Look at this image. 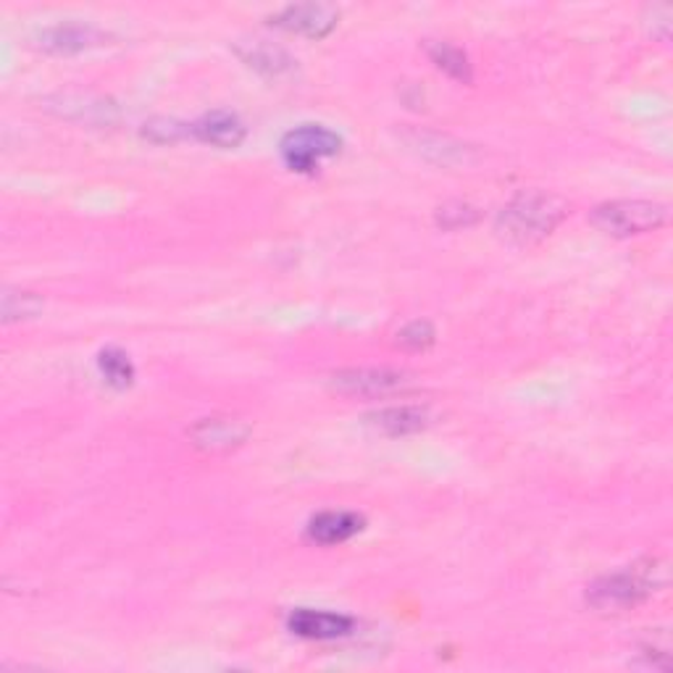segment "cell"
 Segmentation results:
<instances>
[{"instance_id": "obj_1", "label": "cell", "mask_w": 673, "mask_h": 673, "mask_svg": "<svg viewBox=\"0 0 673 673\" xmlns=\"http://www.w3.org/2000/svg\"><path fill=\"white\" fill-rule=\"evenodd\" d=\"M568 203L556 193L529 189L497 214V231L503 240L514 245H531L545 240L566 219Z\"/></svg>"}, {"instance_id": "obj_2", "label": "cell", "mask_w": 673, "mask_h": 673, "mask_svg": "<svg viewBox=\"0 0 673 673\" xmlns=\"http://www.w3.org/2000/svg\"><path fill=\"white\" fill-rule=\"evenodd\" d=\"M655 587L658 579L652 563H648L644 568L634 566L629 568V571L608 573V577L594 581V584L589 587L587 600L589 605L600 610H627L648 600Z\"/></svg>"}, {"instance_id": "obj_3", "label": "cell", "mask_w": 673, "mask_h": 673, "mask_svg": "<svg viewBox=\"0 0 673 673\" xmlns=\"http://www.w3.org/2000/svg\"><path fill=\"white\" fill-rule=\"evenodd\" d=\"M594 227L613 237H634L661 229L669 221V208L652 200H613L594 208Z\"/></svg>"}, {"instance_id": "obj_4", "label": "cell", "mask_w": 673, "mask_h": 673, "mask_svg": "<svg viewBox=\"0 0 673 673\" xmlns=\"http://www.w3.org/2000/svg\"><path fill=\"white\" fill-rule=\"evenodd\" d=\"M282 158L292 172H313L324 158L342 151V137L324 124H300L282 139Z\"/></svg>"}, {"instance_id": "obj_5", "label": "cell", "mask_w": 673, "mask_h": 673, "mask_svg": "<svg viewBox=\"0 0 673 673\" xmlns=\"http://www.w3.org/2000/svg\"><path fill=\"white\" fill-rule=\"evenodd\" d=\"M336 21H340V11L329 3L287 6L277 17H271L273 27L294 34H306V38H327L336 27Z\"/></svg>"}, {"instance_id": "obj_6", "label": "cell", "mask_w": 673, "mask_h": 673, "mask_svg": "<svg viewBox=\"0 0 673 673\" xmlns=\"http://www.w3.org/2000/svg\"><path fill=\"white\" fill-rule=\"evenodd\" d=\"M108 40L101 27L95 24H82V21H61V24L45 27L38 34V45L48 53H59V55H72L90 51V48L103 45Z\"/></svg>"}, {"instance_id": "obj_7", "label": "cell", "mask_w": 673, "mask_h": 673, "mask_svg": "<svg viewBox=\"0 0 673 673\" xmlns=\"http://www.w3.org/2000/svg\"><path fill=\"white\" fill-rule=\"evenodd\" d=\"M287 629L292 634L303 636V640H315V642H327V640H340V636L353 634L355 621L350 615L332 613V610H292L290 619H287Z\"/></svg>"}, {"instance_id": "obj_8", "label": "cell", "mask_w": 673, "mask_h": 673, "mask_svg": "<svg viewBox=\"0 0 673 673\" xmlns=\"http://www.w3.org/2000/svg\"><path fill=\"white\" fill-rule=\"evenodd\" d=\"M403 384V374L390 369H348L332 376V387L350 397L387 395Z\"/></svg>"}, {"instance_id": "obj_9", "label": "cell", "mask_w": 673, "mask_h": 673, "mask_svg": "<svg viewBox=\"0 0 673 673\" xmlns=\"http://www.w3.org/2000/svg\"><path fill=\"white\" fill-rule=\"evenodd\" d=\"M51 108L59 111L61 116L74 118V122L82 124H114L118 111L116 105L111 101H105V97H95L87 93H66L53 97Z\"/></svg>"}, {"instance_id": "obj_10", "label": "cell", "mask_w": 673, "mask_h": 673, "mask_svg": "<svg viewBox=\"0 0 673 673\" xmlns=\"http://www.w3.org/2000/svg\"><path fill=\"white\" fill-rule=\"evenodd\" d=\"M193 135L198 137L200 143L229 151V147L242 145L248 130H245V124L240 122V118H237L235 114H229V111H210V114H206L193 124Z\"/></svg>"}, {"instance_id": "obj_11", "label": "cell", "mask_w": 673, "mask_h": 673, "mask_svg": "<svg viewBox=\"0 0 673 673\" xmlns=\"http://www.w3.org/2000/svg\"><path fill=\"white\" fill-rule=\"evenodd\" d=\"M371 429L387 434V437H408L429 426V413L416 405H395V408H382L366 416Z\"/></svg>"}, {"instance_id": "obj_12", "label": "cell", "mask_w": 673, "mask_h": 673, "mask_svg": "<svg viewBox=\"0 0 673 673\" xmlns=\"http://www.w3.org/2000/svg\"><path fill=\"white\" fill-rule=\"evenodd\" d=\"M248 426L237 418H206L189 434H193L195 445L203 447V451L221 453L242 445V442L248 439Z\"/></svg>"}, {"instance_id": "obj_13", "label": "cell", "mask_w": 673, "mask_h": 673, "mask_svg": "<svg viewBox=\"0 0 673 673\" xmlns=\"http://www.w3.org/2000/svg\"><path fill=\"white\" fill-rule=\"evenodd\" d=\"M363 516L350 514V510H327L311 518L308 524V537L321 545H342L353 539L358 531H363Z\"/></svg>"}, {"instance_id": "obj_14", "label": "cell", "mask_w": 673, "mask_h": 673, "mask_svg": "<svg viewBox=\"0 0 673 673\" xmlns=\"http://www.w3.org/2000/svg\"><path fill=\"white\" fill-rule=\"evenodd\" d=\"M240 53L248 66L258 69V72H263L269 76L287 74V72H292V66H294L290 53L282 51V48L271 45V42H263V40L248 42V45L240 48Z\"/></svg>"}, {"instance_id": "obj_15", "label": "cell", "mask_w": 673, "mask_h": 673, "mask_svg": "<svg viewBox=\"0 0 673 673\" xmlns=\"http://www.w3.org/2000/svg\"><path fill=\"white\" fill-rule=\"evenodd\" d=\"M426 51H429V59L437 63V69L451 74L453 80L458 82L472 80V63H468V55L463 53L460 48L451 45V42H429Z\"/></svg>"}, {"instance_id": "obj_16", "label": "cell", "mask_w": 673, "mask_h": 673, "mask_svg": "<svg viewBox=\"0 0 673 673\" xmlns=\"http://www.w3.org/2000/svg\"><path fill=\"white\" fill-rule=\"evenodd\" d=\"M97 366H101V374L105 376V382L116 390H126L132 382H135V366H132L130 355L122 353L116 348H105L101 355H97Z\"/></svg>"}, {"instance_id": "obj_17", "label": "cell", "mask_w": 673, "mask_h": 673, "mask_svg": "<svg viewBox=\"0 0 673 673\" xmlns=\"http://www.w3.org/2000/svg\"><path fill=\"white\" fill-rule=\"evenodd\" d=\"M42 303L32 292H6L3 294V321L32 319L40 313Z\"/></svg>"}, {"instance_id": "obj_18", "label": "cell", "mask_w": 673, "mask_h": 673, "mask_svg": "<svg viewBox=\"0 0 673 673\" xmlns=\"http://www.w3.org/2000/svg\"><path fill=\"white\" fill-rule=\"evenodd\" d=\"M434 327L429 321H411L397 332V342L408 350H426L434 342Z\"/></svg>"}, {"instance_id": "obj_19", "label": "cell", "mask_w": 673, "mask_h": 673, "mask_svg": "<svg viewBox=\"0 0 673 673\" xmlns=\"http://www.w3.org/2000/svg\"><path fill=\"white\" fill-rule=\"evenodd\" d=\"M143 135L156 139V143H177L185 135H193V126L177 124L174 118H156V122L145 124Z\"/></svg>"}, {"instance_id": "obj_20", "label": "cell", "mask_w": 673, "mask_h": 673, "mask_svg": "<svg viewBox=\"0 0 673 673\" xmlns=\"http://www.w3.org/2000/svg\"><path fill=\"white\" fill-rule=\"evenodd\" d=\"M447 216H453V221L447 224V229H455V227H460V224H472L476 219V210L463 206V203H455V206L439 208L437 219H447Z\"/></svg>"}]
</instances>
